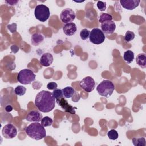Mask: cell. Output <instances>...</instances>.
Instances as JSON below:
<instances>
[{
  "instance_id": "obj_1",
  "label": "cell",
  "mask_w": 146,
  "mask_h": 146,
  "mask_svg": "<svg viewBox=\"0 0 146 146\" xmlns=\"http://www.w3.org/2000/svg\"><path fill=\"white\" fill-rule=\"evenodd\" d=\"M56 99L52 93L42 90L38 92L35 96V105L42 112L47 113L51 111L55 106Z\"/></svg>"
},
{
  "instance_id": "obj_2",
  "label": "cell",
  "mask_w": 146,
  "mask_h": 146,
  "mask_svg": "<svg viewBox=\"0 0 146 146\" xmlns=\"http://www.w3.org/2000/svg\"><path fill=\"white\" fill-rule=\"evenodd\" d=\"M25 132L30 138L39 140L46 136V131L44 127L39 122L31 123L25 128Z\"/></svg>"
},
{
  "instance_id": "obj_3",
  "label": "cell",
  "mask_w": 146,
  "mask_h": 146,
  "mask_svg": "<svg viewBox=\"0 0 146 146\" xmlns=\"http://www.w3.org/2000/svg\"><path fill=\"white\" fill-rule=\"evenodd\" d=\"M115 90L113 83L109 80H104L96 87V91L98 94L103 97L109 98Z\"/></svg>"
},
{
  "instance_id": "obj_4",
  "label": "cell",
  "mask_w": 146,
  "mask_h": 146,
  "mask_svg": "<svg viewBox=\"0 0 146 146\" xmlns=\"http://www.w3.org/2000/svg\"><path fill=\"white\" fill-rule=\"evenodd\" d=\"M35 74L30 69L21 70L17 75V80L22 84H30L35 79Z\"/></svg>"
},
{
  "instance_id": "obj_5",
  "label": "cell",
  "mask_w": 146,
  "mask_h": 146,
  "mask_svg": "<svg viewBox=\"0 0 146 146\" xmlns=\"http://www.w3.org/2000/svg\"><path fill=\"white\" fill-rule=\"evenodd\" d=\"M34 15L36 19L40 22H44L47 21L50 17V9L47 6L43 4L38 5L35 7Z\"/></svg>"
},
{
  "instance_id": "obj_6",
  "label": "cell",
  "mask_w": 146,
  "mask_h": 146,
  "mask_svg": "<svg viewBox=\"0 0 146 146\" xmlns=\"http://www.w3.org/2000/svg\"><path fill=\"white\" fill-rule=\"evenodd\" d=\"M105 35L104 33L99 28H94L90 31L89 39L90 41L95 44H100L105 40Z\"/></svg>"
},
{
  "instance_id": "obj_7",
  "label": "cell",
  "mask_w": 146,
  "mask_h": 146,
  "mask_svg": "<svg viewBox=\"0 0 146 146\" xmlns=\"http://www.w3.org/2000/svg\"><path fill=\"white\" fill-rule=\"evenodd\" d=\"M80 87L87 92L92 91L95 87L96 83L94 79L91 76H86L79 82Z\"/></svg>"
},
{
  "instance_id": "obj_8",
  "label": "cell",
  "mask_w": 146,
  "mask_h": 146,
  "mask_svg": "<svg viewBox=\"0 0 146 146\" xmlns=\"http://www.w3.org/2000/svg\"><path fill=\"white\" fill-rule=\"evenodd\" d=\"M2 133L5 139H13L17 135V129L15 126L12 124H6L2 129Z\"/></svg>"
},
{
  "instance_id": "obj_9",
  "label": "cell",
  "mask_w": 146,
  "mask_h": 146,
  "mask_svg": "<svg viewBox=\"0 0 146 146\" xmlns=\"http://www.w3.org/2000/svg\"><path fill=\"white\" fill-rule=\"evenodd\" d=\"M75 12L70 8H66L63 10L60 14V18L62 22L68 23L72 22L75 18Z\"/></svg>"
},
{
  "instance_id": "obj_10",
  "label": "cell",
  "mask_w": 146,
  "mask_h": 146,
  "mask_svg": "<svg viewBox=\"0 0 146 146\" xmlns=\"http://www.w3.org/2000/svg\"><path fill=\"white\" fill-rule=\"evenodd\" d=\"M56 103L61 107V108L66 112H68L70 114L74 115L75 113V109H76V107H74L68 103L67 101L64 98V97L59 98L58 99L56 100Z\"/></svg>"
},
{
  "instance_id": "obj_11",
  "label": "cell",
  "mask_w": 146,
  "mask_h": 146,
  "mask_svg": "<svg viewBox=\"0 0 146 146\" xmlns=\"http://www.w3.org/2000/svg\"><path fill=\"white\" fill-rule=\"evenodd\" d=\"M116 29V24L113 21H108L103 22L101 23L102 31L108 35H111L115 31Z\"/></svg>"
},
{
  "instance_id": "obj_12",
  "label": "cell",
  "mask_w": 146,
  "mask_h": 146,
  "mask_svg": "<svg viewBox=\"0 0 146 146\" xmlns=\"http://www.w3.org/2000/svg\"><path fill=\"white\" fill-rule=\"evenodd\" d=\"M120 3L122 7L128 10H132L136 8L140 3V0H121Z\"/></svg>"
},
{
  "instance_id": "obj_13",
  "label": "cell",
  "mask_w": 146,
  "mask_h": 146,
  "mask_svg": "<svg viewBox=\"0 0 146 146\" xmlns=\"http://www.w3.org/2000/svg\"><path fill=\"white\" fill-rule=\"evenodd\" d=\"M43 118L42 115L38 111H31L26 117V120L30 122H39Z\"/></svg>"
},
{
  "instance_id": "obj_14",
  "label": "cell",
  "mask_w": 146,
  "mask_h": 146,
  "mask_svg": "<svg viewBox=\"0 0 146 146\" xmlns=\"http://www.w3.org/2000/svg\"><path fill=\"white\" fill-rule=\"evenodd\" d=\"M77 30L76 25L73 22L66 23L63 27V31L67 36H72L74 35Z\"/></svg>"
},
{
  "instance_id": "obj_15",
  "label": "cell",
  "mask_w": 146,
  "mask_h": 146,
  "mask_svg": "<svg viewBox=\"0 0 146 146\" xmlns=\"http://www.w3.org/2000/svg\"><path fill=\"white\" fill-rule=\"evenodd\" d=\"M54 58L52 55L49 52L44 53L40 59V63L44 67H48L50 66L53 62Z\"/></svg>"
},
{
  "instance_id": "obj_16",
  "label": "cell",
  "mask_w": 146,
  "mask_h": 146,
  "mask_svg": "<svg viewBox=\"0 0 146 146\" xmlns=\"http://www.w3.org/2000/svg\"><path fill=\"white\" fill-rule=\"evenodd\" d=\"M44 40L43 36L39 33H34L32 35L31 38V44L34 46H38Z\"/></svg>"
},
{
  "instance_id": "obj_17",
  "label": "cell",
  "mask_w": 146,
  "mask_h": 146,
  "mask_svg": "<svg viewBox=\"0 0 146 146\" xmlns=\"http://www.w3.org/2000/svg\"><path fill=\"white\" fill-rule=\"evenodd\" d=\"M136 63L141 68L146 67V56L144 53H141L137 55L136 58Z\"/></svg>"
},
{
  "instance_id": "obj_18",
  "label": "cell",
  "mask_w": 146,
  "mask_h": 146,
  "mask_svg": "<svg viewBox=\"0 0 146 146\" xmlns=\"http://www.w3.org/2000/svg\"><path fill=\"white\" fill-rule=\"evenodd\" d=\"M63 93V96L66 98H71L75 94V90L73 87L70 86H67L62 89Z\"/></svg>"
},
{
  "instance_id": "obj_19",
  "label": "cell",
  "mask_w": 146,
  "mask_h": 146,
  "mask_svg": "<svg viewBox=\"0 0 146 146\" xmlns=\"http://www.w3.org/2000/svg\"><path fill=\"white\" fill-rule=\"evenodd\" d=\"M123 58L127 63H131L133 62L135 58L134 52L131 50H127L124 52Z\"/></svg>"
},
{
  "instance_id": "obj_20",
  "label": "cell",
  "mask_w": 146,
  "mask_h": 146,
  "mask_svg": "<svg viewBox=\"0 0 146 146\" xmlns=\"http://www.w3.org/2000/svg\"><path fill=\"white\" fill-rule=\"evenodd\" d=\"M132 141L135 146H145L146 144L145 139L144 137L139 138L133 137L132 139Z\"/></svg>"
},
{
  "instance_id": "obj_21",
  "label": "cell",
  "mask_w": 146,
  "mask_h": 146,
  "mask_svg": "<svg viewBox=\"0 0 146 146\" xmlns=\"http://www.w3.org/2000/svg\"><path fill=\"white\" fill-rule=\"evenodd\" d=\"M112 19H113V17L111 14L108 13H103L99 17V22L102 23V22L105 21H112Z\"/></svg>"
},
{
  "instance_id": "obj_22",
  "label": "cell",
  "mask_w": 146,
  "mask_h": 146,
  "mask_svg": "<svg viewBox=\"0 0 146 146\" xmlns=\"http://www.w3.org/2000/svg\"><path fill=\"white\" fill-rule=\"evenodd\" d=\"M26 88L21 85L17 86L14 89L15 94L18 96L23 95L26 93Z\"/></svg>"
},
{
  "instance_id": "obj_23",
  "label": "cell",
  "mask_w": 146,
  "mask_h": 146,
  "mask_svg": "<svg viewBox=\"0 0 146 146\" xmlns=\"http://www.w3.org/2000/svg\"><path fill=\"white\" fill-rule=\"evenodd\" d=\"M53 123V120L51 118L48 116H45L42 118L41 120V124L42 125L45 127L48 126H51Z\"/></svg>"
},
{
  "instance_id": "obj_24",
  "label": "cell",
  "mask_w": 146,
  "mask_h": 146,
  "mask_svg": "<svg viewBox=\"0 0 146 146\" xmlns=\"http://www.w3.org/2000/svg\"><path fill=\"white\" fill-rule=\"evenodd\" d=\"M135 35L133 32L128 30L124 36V40L127 42H129L134 39Z\"/></svg>"
},
{
  "instance_id": "obj_25",
  "label": "cell",
  "mask_w": 146,
  "mask_h": 146,
  "mask_svg": "<svg viewBox=\"0 0 146 146\" xmlns=\"http://www.w3.org/2000/svg\"><path fill=\"white\" fill-rule=\"evenodd\" d=\"M107 136L110 139L115 140L118 138L119 134L115 129H111L108 132Z\"/></svg>"
},
{
  "instance_id": "obj_26",
  "label": "cell",
  "mask_w": 146,
  "mask_h": 146,
  "mask_svg": "<svg viewBox=\"0 0 146 146\" xmlns=\"http://www.w3.org/2000/svg\"><path fill=\"white\" fill-rule=\"evenodd\" d=\"M90 31L87 29H82L80 32V36L82 40H86L89 38Z\"/></svg>"
},
{
  "instance_id": "obj_27",
  "label": "cell",
  "mask_w": 146,
  "mask_h": 146,
  "mask_svg": "<svg viewBox=\"0 0 146 146\" xmlns=\"http://www.w3.org/2000/svg\"><path fill=\"white\" fill-rule=\"evenodd\" d=\"M52 93V95H53L54 97L55 98V99L56 100L58 99L59 98H63L64 96L62 90H61V89H57L56 88V89L54 90Z\"/></svg>"
},
{
  "instance_id": "obj_28",
  "label": "cell",
  "mask_w": 146,
  "mask_h": 146,
  "mask_svg": "<svg viewBox=\"0 0 146 146\" xmlns=\"http://www.w3.org/2000/svg\"><path fill=\"white\" fill-rule=\"evenodd\" d=\"M97 7L100 11H105L106 9V3L102 1H98L96 4Z\"/></svg>"
},
{
  "instance_id": "obj_29",
  "label": "cell",
  "mask_w": 146,
  "mask_h": 146,
  "mask_svg": "<svg viewBox=\"0 0 146 146\" xmlns=\"http://www.w3.org/2000/svg\"><path fill=\"white\" fill-rule=\"evenodd\" d=\"M57 87H58L57 83L55 82H50L47 85V88L50 90H54L56 89Z\"/></svg>"
},
{
  "instance_id": "obj_30",
  "label": "cell",
  "mask_w": 146,
  "mask_h": 146,
  "mask_svg": "<svg viewBox=\"0 0 146 146\" xmlns=\"http://www.w3.org/2000/svg\"><path fill=\"white\" fill-rule=\"evenodd\" d=\"M5 2H6V3H7L8 5H15L18 2V1H6Z\"/></svg>"
},
{
  "instance_id": "obj_31",
  "label": "cell",
  "mask_w": 146,
  "mask_h": 146,
  "mask_svg": "<svg viewBox=\"0 0 146 146\" xmlns=\"http://www.w3.org/2000/svg\"><path fill=\"white\" fill-rule=\"evenodd\" d=\"M13 110V107L11 106L10 105H7L5 107V111L7 112H11V111Z\"/></svg>"
}]
</instances>
